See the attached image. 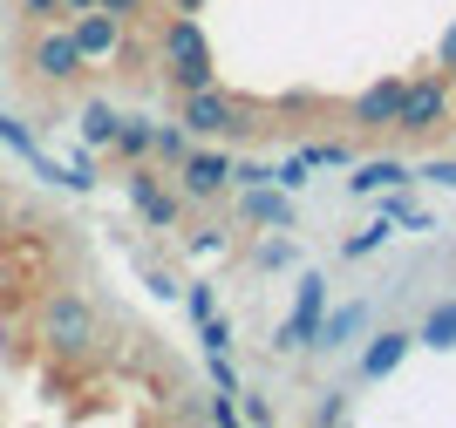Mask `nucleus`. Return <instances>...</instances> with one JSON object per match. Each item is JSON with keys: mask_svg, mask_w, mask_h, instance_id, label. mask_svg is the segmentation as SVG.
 I'll return each instance as SVG.
<instances>
[{"mask_svg": "<svg viewBox=\"0 0 456 428\" xmlns=\"http://www.w3.org/2000/svg\"><path fill=\"white\" fill-rule=\"evenodd\" d=\"M171 116L184 123L191 136H198V143H239V136H259V130H273V123H266V109H259V102H246V95H232L225 82L184 89Z\"/></svg>", "mask_w": 456, "mask_h": 428, "instance_id": "f257e3e1", "label": "nucleus"}, {"mask_svg": "<svg viewBox=\"0 0 456 428\" xmlns=\"http://www.w3.org/2000/svg\"><path fill=\"white\" fill-rule=\"evenodd\" d=\"M456 130V89L443 69H422V75H402V109H395V143H416V149H436L443 136Z\"/></svg>", "mask_w": 456, "mask_h": 428, "instance_id": "f03ea898", "label": "nucleus"}, {"mask_svg": "<svg viewBox=\"0 0 456 428\" xmlns=\"http://www.w3.org/2000/svg\"><path fill=\"white\" fill-rule=\"evenodd\" d=\"M35 334H41V347H48L55 360H89L95 340H102V313H95L89 293L55 286V293L41 299V313H35Z\"/></svg>", "mask_w": 456, "mask_h": 428, "instance_id": "7ed1b4c3", "label": "nucleus"}, {"mask_svg": "<svg viewBox=\"0 0 456 428\" xmlns=\"http://www.w3.org/2000/svg\"><path fill=\"white\" fill-rule=\"evenodd\" d=\"M157 75L171 82V95L218 82V61H211V41L198 28V14H171L164 7V20H157Z\"/></svg>", "mask_w": 456, "mask_h": 428, "instance_id": "20e7f679", "label": "nucleus"}, {"mask_svg": "<svg viewBox=\"0 0 456 428\" xmlns=\"http://www.w3.org/2000/svg\"><path fill=\"white\" fill-rule=\"evenodd\" d=\"M28 82H41V89H76L82 75H89V55L76 48V35H69V20H48V28H28Z\"/></svg>", "mask_w": 456, "mask_h": 428, "instance_id": "39448f33", "label": "nucleus"}, {"mask_svg": "<svg viewBox=\"0 0 456 428\" xmlns=\"http://www.w3.org/2000/svg\"><path fill=\"white\" fill-rule=\"evenodd\" d=\"M123 190H130V205H136V218L151 224V231H177L184 224V190L171 184V170H157V164H130L123 170Z\"/></svg>", "mask_w": 456, "mask_h": 428, "instance_id": "423d86ee", "label": "nucleus"}, {"mask_svg": "<svg viewBox=\"0 0 456 428\" xmlns=\"http://www.w3.org/2000/svg\"><path fill=\"white\" fill-rule=\"evenodd\" d=\"M395 109H402V75H381V82H368L362 95L341 102V123L362 143H395Z\"/></svg>", "mask_w": 456, "mask_h": 428, "instance_id": "0eeeda50", "label": "nucleus"}, {"mask_svg": "<svg viewBox=\"0 0 456 428\" xmlns=\"http://www.w3.org/2000/svg\"><path fill=\"white\" fill-rule=\"evenodd\" d=\"M171 184L184 190V205H218L232 190V149L218 143H191L184 149V164L171 170Z\"/></svg>", "mask_w": 456, "mask_h": 428, "instance_id": "6e6552de", "label": "nucleus"}, {"mask_svg": "<svg viewBox=\"0 0 456 428\" xmlns=\"http://www.w3.org/2000/svg\"><path fill=\"white\" fill-rule=\"evenodd\" d=\"M321 319H327V279H321V272H306V279H300V299H293V319L273 334V347H280V354H306V347H314V334H321Z\"/></svg>", "mask_w": 456, "mask_h": 428, "instance_id": "1a4fd4ad", "label": "nucleus"}, {"mask_svg": "<svg viewBox=\"0 0 456 428\" xmlns=\"http://www.w3.org/2000/svg\"><path fill=\"white\" fill-rule=\"evenodd\" d=\"M69 35H76V48L95 69V61H116V48L130 41V20L110 14V7H82V14H69Z\"/></svg>", "mask_w": 456, "mask_h": 428, "instance_id": "9d476101", "label": "nucleus"}, {"mask_svg": "<svg viewBox=\"0 0 456 428\" xmlns=\"http://www.w3.org/2000/svg\"><path fill=\"white\" fill-rule=\"evenodd\" d=\"M409 347H416V327H381V334L362 347L354 374H362V381H388V374H395L402 360H409Z\"/></svg>", "mask_w": 456, "mask_h": 428, "instance_id": "9b49d317", "label": "nucleus"}, {"mask_svg": "<svg viewBox=\"0 0 456 428\" xmlns=\"http://www.w3.org/2000/svg\"><path fill=\"white\" fill-rule=\"evenodd\" d=\"M362 334H368V299L334 306V313L321 319V334H314V347H306V354H341V347H354Z\"/></svg>", "mask_w": 456, "mask_h": 428, "instance_id": "f8f14e48", "label": "nucleus"}, {"mask_svg": "<svg viewBox=\"0 0 456 428\" xmlns=\"http://www.w3.org/2000/svg\"><path fill=\"white\" fill-rule=\"evenodd\" d=\"M239 218H246V224H273V231H286V224H293V198H286L273 177H266V184H246V190H239Z\"/></svg>", "mask_w": 456, "mask_h": 428, "instance_id": "ddd939ff", "label": "nucleus"}, {"mask_svg": "<svg viewBox=\"0 0 456 428\" xmlns=\"http://www.w3.org/2000/svg\"><path fill=\"white\" fill-rule=\"evenodd\" d=\"M347 170H354V177H347V190H354V198H381V190H395V184H409V177H416L402 157H354Z\"/></svg>", "mask_w": 456, "mask_h": 428, "instance_id": "4468645a", "label": "nucleus"}, {"mask_svg": "<svg viewBox=\"0 0 456 428\" xmlns=\"http://www.w3.org/2000/svg\"><path fill=\"white\" fill-rule=\"evenodd\" d=\"M151 136H157L151 116H123V123H116V136H110V157H116L123 170H130V164H151Z\"/></svg>", "mask_w": 456, "mask_h": 428, "instance_id": "2eb2a0df", "label": "nucleus"}, {"mask_svg": "<svg viewBox=\"0 0 456 428\" xmlns=\"http://www.w3.org/2000/svg\"><path fill=\"white\" fill-rule=\"evenodd\" d=\"M416 340H422V347H429V354H450V347H456V299H436V306L422 313Z\"/></svg>", "mask_w": 456, "mask_h": 428, "instance_id": "dca6fc26", "label": "nucleus"}, {"mask_svg": "<svg viewBox=\"0 0 456 428\" xmlns=\"http://www.w3.org/2000/svg\"><path fill=\"white\" fill-rule=\"evenodd\" d=\"M191 143H198V136H191L177 116H171V123H157V136H151V164H157V170H177Z\"/></svg>", "mask_w": 456, "mask_h": 428, "instance_id": "f3484780", "label": "nucleus"}, {"mask_svg": "<svg viewBox=\"0 0 456 428\" xmlns=\"http://www.w3.org/2000/svg\"><path fill=\"white\" fill-rule=\"evenodd\" d=\"M116 102H82V116H76V130H82V143L89 149H110V136H116Z\"/></svg>", "mask_w": 456, "mask_h": 428, "instance_id": "a211bd4d", "label": "nucleus"}, {"mask_svg": "<svg viewBox=\"0 0 456 428\" xmlns=\"http://www.w3.org/2000/svg\"><path fill=\"white\" fill-rule=\"evenodd\" d=\"M381 218L395 224V231H429V224H436L429 211L416 205V198H409V184H395V190H388V205H381Z\"/></svg>", "mask_w": 456, "mask_h": 428, "instance_id": "6ab92c4d", "label": "nucleus"}, {"mask_svg": "<svg viewBox=\"0 0 456 428\" xmlns=\"http://www.w3.org/2000/svg\"><path fill=\"white\" fill-rule=\"evenodd\" d=\"M293 157H300L306 170H327V164H354V143H347V136H321V143H300Z\"/></svg>", "mask_w": 456, "mask_h": 428, "instance_id": "aec40b11", "label": "nucleus"}, {"mask_svg": "<svg viewBox=\"0 0 456 428\" xmlns=\"http://www.w3.org/2000/svg\"><path fill=\"white\" fill-rule=\"evenodd\" d=\"M388 231H395V224H388V218L362 224V231H347V238H341V259H375L381 245H388Z\"/></svg>", "mask_w": 456, "mask_h": 428, "instance_id": "412c9836", "label": "nucleus"}, {"mask_svg": "<svg viewBox=\"0 0 456 428\" xmlns=\"http://www.w3.org/2000/svg\"><path fill=\"white\" fill-rule=\"evenodd\" d=\"M198 347H205V354H232V319L225 313L198 319Z\"/></svg>", "mask_w": 456, "mask_h": 428, "instance_id": "4be33fe9", "label": "nucleus"}, {"mask_svg": "<svg viewBox=\"0 0 456 428\" xmlns=\"http://www.w3.org/2000/svg\"><path fill=\"white\" fill-rule=\"evenodd\" d=\"M20 20H28V28H48V20H69V0H20Z\"/></svg>", "mask_w": 456, "mask_h": 428, "instance_id": "5701e85b", "label": "nucleus"}, {"mask_svg": "<svg viewBox=\"0 0 456 428\" xmlns=\"http://www.w3.org/2000/svg\"><path fill=\"white\" fill-rule=\"evenodd\" d=\"M314 422H321V428L347 422V394H341V388H321V401H314Z\"/></svg>", "mask_w": 456, "mask_h": 428, "instance_id": "b1692460", "label": "nucleus"}, {"mask_svg": "<svg viewBox=\"0 0 456 428\" xmlns=\"http://www.w3.org/2000/svg\"><path fill=\"white\" fill-rule=\"evenodd\" d=\"M184 252H191V259H211V252H225V224H205V231H191Z\"/></svg>", "mask_w": 456, "mask_h": 428, "instance_id": "393cba45", "label": "nucleus"}, {"mask_svg": "<svg viewBox=\"0 0 456 428\" xmlns=\"http://www.w3.org/2000/svg\"><path fill=\"white\" fill-rule=\"evenodd\" d=\"M184 313H191V319H211V313H218V293H211L205 279H198V286H184Z\"/></svg>", "mask_w": 456, "mask_h": 428, "instance_id": "a878e982", "label": "nucleus"}, {"mask_svg": "<svg viewBox=\"0 0 456 428\" xmlns=\"http://www.w3.org/2000/svg\"><path fill=\"white\" fill-rule=\"evenodd\" d=\"M266 177H273V170L259 164V157H232V184H239V190H246V184H266Z\"/></svg>", "mask_w": 456, "mask_h": 428, "instance_id": "bb28decb", "label": "nucleus"}, {"mask_svg": "<svg viewBox=\"0 0 456 428\" xmlns=\"http://www.w3.org/2000/svg\"><path fill=\"white\" fill-rule=\"evenodd\" d=\"M102 7H110V14H123L130 28H136V20H151V14H157V0H102Z\"/></svg>", "mask_w": 456, "mask_h": 428, "instance_id": "cd10ccee", "label": "nucleus"}, {"mask_svg": "<svg viewBox=\"0 0 456 428\" xmlns=\"http://www.w3.org/2000/svg\"><path fill=\"white\" fill-rule=\"evenodd\" d=\"M239 394H246V401H239V415H246V422H273V401H266L259 388H239Z\"/></svg>", "mask_w": 456, "mask_h": 428, "instance_id": "c85d7f7f", "label": "nucleus"}, {"mask_svg": "<svg viewBox=\"0 0 456 428\" xmlns=\"http://www.w3.org/2000/svg\"><path fill=\"white\" fill-rule=\"evenodd\" d=\"M252 265H259V272H273V265H293V238H273V245H266V252H259Z\"/></svg>", "mask_w": 456, "mask_h": 428, "instance_id": "c756f323", "label": "nucleus"}, {"mask_svg": "<svg viewBox=\"0 0 456 428\" xmlns=\"http://www.w3.org/2000/svg\"><path fill=\"white\" fill-rule=\"evenodd\" d=\"M436 69L450 75V89H456V28H450V35H443V48H436Z\"/></svg>", "mask_w": 456, "mask_h": 428, "instance_id": "7c9ffc66", "label": "nucleus"}, {"mask_svg": "<svg viewBox=\"0 0 456 428\" xmlns=\"http://www.w3.org/2000/svg\"><path fill=\"white\" fill-rule=\"evenodd\" d=\"M205 422H246V415H239V401L218 394V401H205Z\"/></svg>", "mask_w": 456, "mask_h": 428, "instance_id": "2f4dec72", "label": "nucleus"}, {"mask_svg": "<svg viewBox=\"0 0 456 428\" xmlns=\"http://www.w3.org/2000/svg\"><path fill=\"white\" fill-rule=\"evenodd\" d=\"M211 381H218L225 394H239V374H232V360H225V354H211Z\"/></svg>", "mask_w": 456, "mask_h": 428, "instance_id": "473e14b6", "label": "nucleus"}, {"mask_svg": "<svg viewBox=\"0 0 456 428\" xmlns=\"http://www.w3.org/2000/svg\"><path fill=\"white\" fill-rule=\"evenodd\" d=\"M151 293H157V299H177V293H184V286H177L171 272H151Z\"/></svg>", "mask_w": 456, "mask_h": 428, "instance_id": "72a5a7b5", "label": "nucleus"}, {"mask_svg": "<svg viewBox=\"0 0 456 428\" xmlns=\"http://www.w3.org/2000/svg\"><path fill=\"white\" fill-rule=\"evenodd\" d=\"M422 177H436V184H450V190H456V157H443V164H429V170H422Z\"/></svg>", "mask_w": 456, "mask_h": 428, "instance_id": "f704fd0d", "label": "nucleus"}, {"mask_svg": "<svg viewBox=\"0 0 456 428\" xmlns=\"http://www.w3.org/2000/svg\"><path fill=\"white\" fill-rule=\"evenodd\" d=\"M171 14H205V0H164Z\"/></svg>", "mask_w": 456, "mask_h": 428, "instance_id": "c9c22d12", "label": "nucleus"}, {"mask_svg": "<svg viewBox=\"0 0 456 428\" xmlns=\"http://www.w3.org/2000/svg\"><path fill=\"white\" fill-rule=\"evenodd\" d=\"M82 7H102V0H69V14H82Z\"/></svg>", "mask_w": 456, "mask_h": 428, "instance_id": "e433bc0d", "label": "nucleus"}]
</instances>
